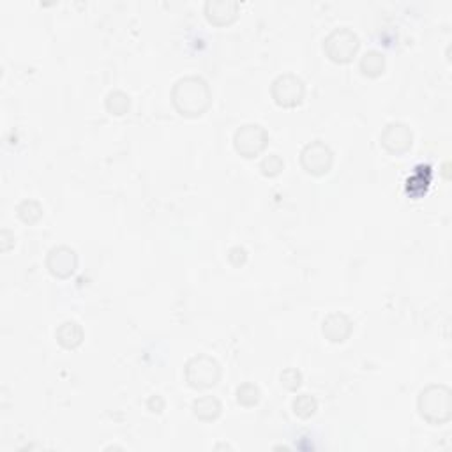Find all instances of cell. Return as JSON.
Here are the masks:
<instances>
[{
	"label": "cell",
	"mask_w": 452,
	"mask_h": 452,
	"mask_svg": "<svg viewBox=\"0 0 452 452\" xmlns=\"http://www.w3.org/2000/svg\"><path fill=\"white\" fill-rule=\"evenodd\" d=\"M173 103L184 115H200L211 103V92L202 78H182L173 87Z\"/></svg>",
	"instance_id": "6da1fadb"
},
{
	"label": "cell",
	"mask_w": 452,
	"mask_h": 452,
	"mask_svg": "<svg viewBox=\"0 0 452 452\" xmlns=\"http://www.w3.org/2000/svg\"><path fill=\"white\" fill-rule=\"evenodd\" d=\"M451 394L446 387H429L421 394V407L422 417L428 419L429 422H442L447 421L451 415Z\"/></svg>",
	"instance_id": "7a4b0ae2"
},
{
	"label": "cell",
	"mask_w": 452,
	"mask_h": 452,
	"mask_svg": "<svg viewBox=\"0 0 452 452\" xmlns=\"http://www.w3.org/2000/svg\"><path fill=\"white\" fill-rule=\"evenodd\" d=\"M323 48L329 53L330 59L336 60V62H348L355 55V52H357L359 39L348 28H337V30H334L327 37Z\"/></svg>",
	"instance_id": "3957f363"
},
{
	"label": "cell",
	"mask_w": 452,
	"mask_h": 452,
	"mask_svg": "<svg viewBox=\"0 0 452 452\" xmlns=\"http://www.w3.org/2000/svg\"><path fill=\"white\" fill-rule=\"evenodd\" d=\"M186 376L187 382L193 387H211L218 382L219 378V366L214 359L211 357H195L193 361L187 364L186 368Z\"/></svg>",
	"instance_id": "277c9868"
},
{
	"label": "cell",
	"mask_w": 452,
	"mask_h": 452,
	"mask_svg": "<svg viewBox=\"0 0 452 452\" xmlns=\"http://www.w3.org/2000/svg\"><path fill=\"white\" fill-rule=\"evenodd\" d=\"M272 95L277 105L295 106L301 103L302 95H304V85L294 74H284L274 81Z\"/></svg>",
	"instance_id": "5b68a950"
},
{
	"label": "cell",
	"mask_w": 452,
	"mask_h": 452,
	"mask_svg": "<svg viewBox=\"0 0 452 452\" xmlns=\"http://www.w3.org/2000/svg\"><path fill=\"white\" fill-rule=\"evenodd\" d=\"M267 141V133L260 126H249L241 127L235 134V147L245 158H253V156L258 154L260 151H263Z\"/></svg>",
	"instance_id": "8992f818"
},
{
	"label": "cell",
	"mask_w": 452,
	"mask_h": 452,
	"mask_svg": "<svg viewBox=\"0 0 452 452\" xmlns=\"http://www.w3.org/2000/svg\"><path fill=\"white\" fill-rule=\"evenodd\" d=\"M330 163H332V154H330L329 147H325L320 141H315V144L308 145L302 152V165L308 172L320 173L327 172L330 168Z\"/></svg>",
	"instance_id": "52a82bcc"
},
{
	"label": "cell",
	"mask_w": 452,
	"mask_h": 452,
	"mask_svg": "<svg viewBox=\"0 0 452 452\" xmlns=\"http://www.w3.org/2000/svg\"><path fill=\"white\" fill-rule=\"evenodd\" d=\"M48 267L53 274L60 277L69 276L76 267V255L69 248H57L50 253Z\"/></svg>",
	"instance_id": "ba28073f"
},
{
	"label": "cell",
	"mask_w": 452,
	"mask_h": 452,
	"mask_svg": "<svg viewBox=\"0 0 452 452\" xmlns=\"http://www.w3.org/2000/svg\"><path fill=\"white\" fill-rule=\"evenodd\" d=\"M382 144L390 152H405L412 145V133L403 124H390L382 134Z\"/></svg>",
	"instance_id": "9c48e42d"
},
{
	"label": "cell",
	"mask_w": 452,
	"mask_h": 452,
	"mask_svg": "<svg viewBox=\"0 0 452 452\" xmlns=\"http://www.w3.org/2000/svg\"><path fill=\"white\" fill-rule=\"evenodd\" d=\"M323 334L330 337V341H343L350 334V320L344 315H330L323 322Z\"/></svg>",
	"instance_id": "30bf717a"
},
{
	"label": "cell",
	"mask_w": 452,
	"mask_h": 452,
	"mask_svg": "<svg viewBox=\"0 0 452 452\" xmlns=\"http://www.w3.org/2000/svg\"><path fill=\"white\" fill-rule=\"evenodd\" d=\"M237 13V4L228 2V0H216V2H207V16L214 23H226L233 20Z\"/></svg>",
	"instance_id": "8fae6325"
},
{
	"label": "cell",
	"mask_w": 452,
	"mask_h": 452,
	"mask_svg": "<svg viewBox=\"0 0 452 452\" xmlns=\"http://www.w3.org/2000/svg\"><path fill=\"white\" fill-rule=\"evenodd\" d=\"M57 337H59L60 344H64V347L67 348H73L81 341V329L78 327V323L66 322L60 327L59 332H57Z\"/></svg>",
	"instance_id": "7c38bea8"
},
{
	"label": "cell",
	"mask_w": 452,
	"mask_h": 452,
	"mask_svg": "<svg viewBox=\"0 0 452 452\" xmlns=\"http://www.w3.org/2000/svg\"><path fill=\"white\" fill-rule=\"evenodd\" d=\"M219 410H221L219 401L211 396L202 398V400H198L197 403H195V414L200 419H204V421H211V419L218 417Z\"/></svg>",
	"instance_id": "4fadbf2b"
},
{
	"label": "cell",
	"mask_w": 452,
	"mask_h": 452,
	"mask_svg": "<svg viewBox=\"0 0 452 452\" xmlns=\"http://www.w3.org/2000/svg\"><path fill=\"white\" fill-rule=\"evenodd\" d=\"M361 67L366 74H369V76H376V74L382 73L383 69V55H380L378 52H368L362 57Z\"/></svg>",
	"instance_id": "5bb4252c"
},
{
	"label": "cell",
	"mask_w": 452,
	"mask_h": 452,
	"mask_svg": "<svg viewBox=\"0 0 452 452\" xmlns=\"http://www.w3.org/2000/svg\"><path fill=\"white\" fill-rule=\"evenodd\" d=\"M294 408H295V414H299L301 417H309V415L315 412L316 403L311 396H308V394H302L301 398H297V400H295Z\"/></svg>",
	"instance_id": "9a60e30c"
},
{
	"label": "cell",
	"mask_w": 452,
	"mask_h": 452,
	"mask_svg": "<svg viewBox=\"0 0 452 452\" xmlns=\"http://www.w3.org/2000/svg\"><path fill=\"white\" fill-rule=\"evenodd\" d=\"M110 98L115 99V105H110L108 110L115 113V115H122V113L129 108V98H127L126 94H122V92H112Z\"/></svg>",
	"instance_id": "2e32d148"
},
{
	"label": "cell",
	"mask_w": 452,
	"mask_h": 452,
	"mask_svg": "<svg viewBox=\"0 0 452 452\" xmlns=\"http://www.w3.org/2000/svg\"><path fill=\"white\" fill-rule=\"evenodd\" d=\"M248 390L249 393H245V387L242 386L241 389L237 390V396H238V403H242V405H255L256 401H258V389H256V387H253V386H249L248 387Z\"/></svg>",
	"instance_id": "e0dca14e"
},
{
	"label": "cell",
	"mask_w": 452,
	"mask_h": 452,
	"mask_svg": "<svg viewBox=\"0 0 452 452\" xmlns=\"http://www.w3.org/2000/svg\"><path fill=\"white\" fill-rule=\"evenodd\" d=\"M262 168H263V172H265L267 168H270L269 172H267V175H276V173L279 172V170H283V161H281V159L277 158V156H269V158H267L265 161H263Z\"/></svg>",
	"instance_id": "ac0fdd59"
}]
</instances>
